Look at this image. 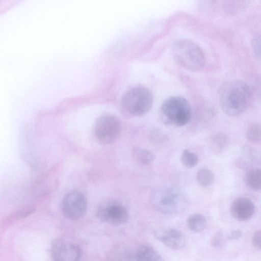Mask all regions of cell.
Listing matches in <instances>:
<instances>
[{"instance_id": "8fae6325", "label": "cell", "mask_w": 261, "mask_h": 261, "mask_svg": "<svg viewBox=\"0 0 261 261\" xmlns=\"http://www.w3.org/2000/svg\"><path fill=\"white\" fill-rule=\"evenodd\" d=\"M255 210L253 202L245 197H240L235 199L230 207L231 216L240 221L250 219L255 213Z\"/></svg>"}, {"instance_id": "8992f818", "label": "cell", "mask_w": 261, "mask_h": 261, "mask_svg": "<svg viewBox=\"0 0 261 261\" xmlns=\"http://www.w3.org/2000/svg\"><path fill=\"white\" fill-rule=\"evenodd\" d=\"M121 132L120 121L114 115H102L95 122V135L98 141L102 144H110L115 142L119 139Z\"/></svg>"}, {"instance_id": "ac0fdd59", "label": "cell", "mask_w": 261, "mask_h": 261, "mask_svg": "<svg viewBox=\"0 0 261 261\" xmlns=\"http://www.w3.org/2000/svg\"><path fill=\"white\" fill-rule=\"evenodd\" d=\"M196 178L200 186L206 188L210 186L213 183L215 175L210 169L202 168L197 172Z\"/></svg>"}, {"instance_id": "2e32d148", "label": "cell", "mask_w": 261, "mask_h": 261, "mask_svg": "<svg viewBox=\"0 0 261 261\" xmlns=\"http://www.w3.org/2000/svg\"><path fill=\"white\" fill-rule=\"evenodd\" d=\"M207 221L201 214L195 213L190 215L187 220L188 228L193 232H199L206 227Z\"/></svg>"}, {"instance_id": "9a60e30c", "label": "cell", "mask_w": 261, "mask_h": 261, "mask_svg": "<svg viewBox=\"0 0 261 261\" xmlns=\"http://www.w3.org/2000/svg\"><path fill=\"white\" fill-rule=\"evenodd\" d=\"M132 156L134 160L144 165L151 164L155 159V156L151 151L140 147H136L133 149Z\"/></svg>"}, {"instance_id": "3957f363", "label": "cell", "mask_w": 261, "mask_h": 261, "mask_svg": "<svg viewBox=\"0 0 261 261\" xmlns=\"http://www.w3.org/2000/svg\"><path fill=\"white\" fill-rule=\"evenodd\" d=\"M172 55L180 66L191 71L200 70L205 62L204 53L200 47L187 39H180L174 43Z\"/></svg>"}, {"instance_id": "7a4b0ae2", "label": "cell", "mask_w": 261, "mask_h": 261, "mask_svg": "<svg viewBox=\"0 0 261 261\" xmlns=\"http://www.w3.org/2000/svg\"><path fill=\"white\" fill-rule=\"evenodd\" d=\"M251 100L250 89L245 82L233 80L224 84L219 92V102L223 112L234 117L244 113Z\"/></svg>"}, {"instance_id": "9c48e42d", "label": "cell", "mask_w": 261, "mask_h": 261, "mask_svg": "<svg viewBox=\"0 0 261 261\" xmlns=\"http://www.w3.org/2000/svg\"><path fill=\"white\" fill-rule=\"evenodd\" d=\"M51 254L54 261H79L82 253L80 248L74 244L58 240L51 246Z\"/></svg>"}, {"instance_id": "7402d4cb", "label": "cell", "mask_w": 261, "mask_h": 261, "mask_svg": "<svg viewBox=\"0 0 261 261\" xmlns=\"http://www.w3.org/2000/svg\"><path fill=\"white\" fill-rule=\"evenodd\" d=\"M261 231L260 230L256 231L253 234L251 242L253 246L257 249L260 248Z\"/></svg>"}, {"instance_id": "d6986e66", "label": "cell", "mask_w": 261, "mask_h": 261, "mask_svg": "<svg viewBox=\"0 0 261 261\" xmlns=\"http://www.w3.org/2000/svg\"><path fill=\"white\" fill-rule=\"evenodd\" d=\"M246 138L251 143L258 144L260 142L261 128L259 124L252 123L246 130Z\"/></svg>"}, {"instance_id": "5bb4252c", "label": "cell", "mask_w": 261, "mask_h": 261, "mask_svg": "<svg viewBox=\"0 0 261 261\" xmlns=\"http://www.w3.org/2000/svg\"><path fill=\"white\" fill-rule=\"evenodd\" d=\"M246 186L251 190L259 191L261 189V171L258 167L248 170L244 176Z\"/></svg>"}, {"instance_id": "52a82bcc", "label": "cell", "mask_w": 261, "mask_h": 261, "mask_svg": "<svg viewBox=\"0 0 261 261\" xmlns=\"http://www.w3.org/2000/svg\"><path fill=\"white\" fill-rule=\"evenodd\" d=\"M97 216L101 221L115 225L126 223L128 218L126 207L115 200H109L102 203L97 209Z\"/></svg>"}, {"instance_id": "ffe728a7", "label": "cell", "mask_w": 261, "mask_h": 261, "mask_svg": "<svg viewBox=\"0 0 261 261\" xmlns=\"http://www.w3.org/2000/svg\"><path fill=\"white\" fill-rule=\"evenodd\" d=\"M180 160L182 165L188 168L194 167L199 162L198 156L188 149H185L182 151Z\"/></svg>"}, {"instance_id": "e0dca14e", "label": "cell", "mask_w": 261, "mask_h": 261, "mask_svg": "<svg viewBox=\"0 0 261 261\" xmlns=\"http://www.w3.org/2000/svg\"><path fill=\"white\" fill-rule=\"evenodd\" d=\"M129 251L123 245L116 246L108 254L107 261H128Z\"/></svg>"}, {"instance_id": "277c9868", "label": "cell", "mask_w": 261, "mask_h": 261, "mask_svg": "<svg viewBox=\"0 0 261 261\" xmlns=\"http://www.w3.org/2000/svg\"><path fill=\"white\" fill-rule=\"evenodd\" d=\"M161 116L166 124L177 127L185 125L192 116L190 104L182 96L169 97L161 106Z\"/></svg>"}, {"instance_id": "7c38bea8", "label": "cell", "mask_w": 261, "mask_h": 261, "mask_svg": "<svg viewBox=\"0 0 261 261\" xmlns=\"http://www.w3.org/2000/svg\"><path fill=\"white\" fill-rule=\"evenodd\" d=\"M128 261H165L151 246L141 244L130 250Z\"/></svg>"}, {"instance_id": "603a6c76", "label": "cell", "mask_w": 261, "mask_h": 261, "mask_svg": "<svg viewBox=\"0 0 261 261\" xmlns=\"http://www.w3.org/2000/svg\"><path fill=\"white\" fill-rule=\"evenodd\" d=\"M243 236V232L240 229L231 230L227 236V239L228 240H237Z\"/></svg>"}, {"instance_id": "ba28073f", "label": "cell", "mask_w": 261, "mask_h": 261, "mask_svg": "<svg viewBox=\"0 0 261 261\" xmlns=\"http://www.w3.org/2000/svg\"><path fill=\"white\" fill-rule=\"evenodd\" d=\"M62 212L69 219L75 220L82 218L87 210V201L85 196L77 191H72L64 197Z\"/></svg>"}, {"instance_id": "44dd1931", "label": "cell", "mask_w": 261, "mask_h": 261, "mask_svg": "<svg viewBox=\"0 0 261 261\" xmlns=\"http://www.w3.org/2000/svg\"><path fill=\"white\" fill-rule=\"evenodd\" d=\"M211 245L215 248H222L225 244V238L221 231L217 232L211 239Z\"/></svg>"}, {"instance_id": "5b68a950", "label": "cell", "mask_w": 261, "mask_h": 261, "mask_svg": "<svg viewBox=\"0 0 261 261\" xmlns=\"http://www.w3.org/2000/svg\"><path fill=\"white\" fill-rule=\"evenodd\" d=\"M153 96L147 88L137 86L128 90L123 95L122 103L130 114L141 116L147 113L151 108Z\"/></svg>"}, {"instance_id": "4fadbf2b", "label": "cell", "mask_w": 261, "mask_h": 261, "mask_svg": "<svg viewBox=\"0 0 261 261\" xmlns=\"http://www.w3.org/2000/svg\"><path fill=\"white\" fill-rule=\"evenodd\" d=\"M211 151L219 155L223 153L228 145L227 136L223 132H218L212 136L210 140Z\"/></svg>"}, {"instance_id": "30bf717a", "label": "cell", "mask_w": 261, "mask_h": 261, "mask_svg": "<svg viewBox=\"0 0 261 261\" xmlns=\"http://www.w3.org/2000/svg\"><path fill=\"white\" fill-rule=\"evenodd\" d=\"M155 237L168 247L180 249L186 245V238L181 231L174 228L161 229L154 232Z\"/></svg>"}, {"instance_id": "6da1fadb", "label": "cell", "mask_w": 261, "mask_h": 261, "mask_svg": "<svg viewBox=\"0 0 261 261\" xmlns=\"http://www.w3.org/2000/svg\"><path fill=\"white\" fill-rule=\"evenodd\" d=\"M149 200L152 206L165 215H178L188 207L189 201L184 191L175 185L164 184L153 189Z\"/></svg>"}]
</instances>
